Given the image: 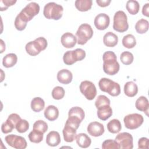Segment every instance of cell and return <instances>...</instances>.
I'll list each match as a JSON object with an SVG mask.
<instances>
[{
    "mask_svg": "<svg viewBox=\"0 0 149 149\" xmlns=\"http://www.w3.org/2000/svg\"><path fill=\"white\" fill-rule=\"evenodd\" d=\"M107 129L111 133H118L122 129V125L120 122L116 119L111 120L107 123Z\"/></svg>",
    "mask_w": 149,
    "mask_h": 149,
    "instance_id": "29",
    "label": "cell"
},
{
    "mask_svg": "<svg viewBox=\"0 0 149 149\" xmlns=\"http://www.w3.org/2000/svg\"><path fill=\"white\" fill-rule=\"evenodd\" d=\"M17 61V56L14 53L6 54L2 59V65L6 68L13 67L16 65Z\"/></svg>",
    "mask_w": 149,
    "mask_h": 149,
    "instance_id": "25",
    "label": "cell"
},
{
    "mask_svg": "<svg viewBox=\"0 0 149 149\" xmlns=\"http://www.w3.org/2000/svg\"><path fill=\"white\" fill-rule=\"evenodd\" d=\"M44 107L45 102L40 97H35L31 101V108L34 112H40L44 108Z\"/></svg>",
    "mask_w": 149,
    "mask_h": 149,
    "instance_id": "28",
    "label": "cell"
},
{
    "mask_svg": "<svg viewBox=\"0 0 149 149\" xmlns=\"http://www.w3.org/2000/svg\"><path fill=\"white\" fill-rule=\"evenodd\" d=\"M120 59L123 64L129 65L133 62L134 56L130 52L124 51L121 53L120 56Z\"/></svg>",
    "mask_w": 149,
    "mask_h": 149,
    "instance_id": "34",
    "label": "cell"
},
{
    "mask_svg": "<svg viewBox=\"0 0 149 149\" xmlns=\"http://www.w3.org/2000/svg\"><path fill=\"white\" fill-rule=\"evenodd\" d=\"M61 42L65 48H70L74 47L77 42V39L72 33L66 32L61 36Z\"/></svg>",
    "mask_w": 149,
    "mask_h": 149,
    "instance_id": "15",
    "label": "cell"
},
{
    "mask_svg": "<svg viewBox=\"0 0 149 149\" xmlns=\"http://www.w3.org/2000/svg\"><path fill=\"white\" fill-rule=\"evenodd\" d=\"M61 143V136L59 133L56 131L50 132L47 136L46 143L49 146L55 147Z\"/></svg>",
    "mask_w": 149,
    "mask_h": 149,
    "instance_id": "20",
    "label": "cell"
},
{
    "mask_svg": "<svg viewBox=\"0 0 149 149\" xmlns=\"http://www.w3.org/2000/svg\"><path fill=\"white\" fill-rule=\"evenodd\" d=\"M72 79L73 74L72 72L66 69H63L57 73V80L61 84H69L72 81Z\"/></svg>",
    "mask_w": 149,
    "mask_h": 149,
    "instance_id": "16",
    "label": "cell"
},
{
    "mask_svg": "<svg viewBox=\"0 0 149 149\" xmlns=\"http://www.w3.org/2000/svg\"><path fill=\"white\" fill-rule=\"evenodd\" d=\"M44 114L46 119L50 121H54L59 116V110L55 106L51 105L45 108Z\"/></svg>",
    "mask_w": 149,
    "mask_h": 149,
    "instance_id": "22",
    "label": "cell"
},
{
    "mask_svg": "<svg viewBox=\"0 0 149 149\" xmlns=\"http://www.w3.org/2000/svg\"><path fill=\"white\" fill-rule=\"evenodd\" d=\"M76 36L77 37V44L79 45H84L88 40L92 38L93 36V30L90 24L84 23L79 27L76 33Z\"/></svg>",
    "mask_w": 149,
    "mask_h": 149,
    "instance_id": "7",
    "label": "cell"
},
{
    "mask_svg": "<svg viewBox=\"0 0 149 149\" xmlns=\"http://www.w3.org/2000/svg\"><path fill=\"white\" fill-rule=\"evenodd\" d=\"M109 17L105 13H100L97 15L94 21L95 27L100 30H105L109 26Z\"/></svg>",
    "mask_w": 149,
    "mask_h": 149,
    "instance_id": "13",
    "label": "cell"
},
{
    "mask_svg": "<svg viewBox=\"0 0 149 149\" xmlns=\"http://www.w3.org/2000/svg\"><path fill=\"white\" fill-rule=\"evenodd\" d=\"M111 0H96V3L101 7H106L111 3Z\"/></svg>",
    "mask_w": 149,
    "mask_h": 149,
    "instance_id": "44",
    "label": "cell"
},
{
    "mask_svg": "<svg viewBox=\"0 0 149 149\" xmlns=\"http://www.w3.org/2000/svg\"><path fill=\"white\" fill-rule=\"evenodd\" d=\"M98 86L102 91L107 93L112 97L118 96L120 93V85L109 79L105 77L101 79Z\"/></svg>",
    "mask_w": 149,
    "mask_h": 149,
    "instance_id": "4",
    "label": "cell"
},
{
    "mask_svg": "<svg viewBox=\"0 0 149 149\" xmlns=\"http://www.w3.org/2000/svg\"><path fill=\"white\" fill-rule=\"evenodd\" d=\"M65 91L64 88L61 86L54 87L52 91V97L55 100H61L65 96Z\"/></svg>",
    "mask_w": 149,
    "mask_h": 149,
    "instance_id": "35",
    "label": "cell"
},
{
    "mask_svg": "<svg viewBox=\"0 0 149 149\" xmlns=\"http://www.w3.org/2000/svg\"><path fill=\"white\" fill-rule=\"evenodd\" d=\"M44 137V133L33 129L29 134V139L30 141L34 143H40Z\"/></svg>",
    "mask_w": 149,
    "mask_h": 149,
    "instance_id": "33",
    "label": "cell"
},
{
    "mask_svg": "<svg viewBox=\"0 0 149 149\" xmlns=\"http://www.w3.org/2000/svg\"><path fill=\"white\" fill-rule=\"evenodd\" d=\"M142 13L143 15L148 17L149 16V3H146L142 9Z\"/></svg>",
    "mask_w": 149,
    "mask_h": 149,
    "instance_id": "45",
    "label": "cell"
},
{
    "mask_svg": "<svg viewBox=\"0 0 149 149\" xmlns=\"http://www.w3.org/2000/svg\"><path fill=\"white\" fill-rule=\"evenodd\" d=\"M75 139L76 141V143L81 148H88L91 143V139L86 133H81L76 134Z\"/></svg>",
    "mask_w": 149,
    "mask_h": 149,
    "instance_id": "19",
    "label": "cell"
},
{
    "mask_svg": "<svg viewBox=\"0 0 149 149\" xmlns=\"http://www.w3.org/2000/svg\"><path fill=\"white\" fill-rule=\"evenodd\" d=\"M15 128V127H14V126L7 120H6V122H3L1 126L2 132L4 134H7L12 132L13 129Z\"/></svg>",
    "mask_w": 149,
    "mask_h": 149,
    "instance_id": "40",
    "label": "cell"
},
{
    "mask_svg": "<svg viewBox=\"0 0 149 149\" xmlns=\"http://www.w3.org/2000/svg\"><path fill=\"white\" fill-rule=\"evenodd\" d=\"M118 42V36L112 32H107L103 37V42L108 47H113L117 45Z\"/></svg>",
    "mask_w": 149,
    "mask_h": 149,
    "instance_id": "21",
    "label": "cell"
},
{
    "mask_svg": "<svg viewBox=\"0 0 149 149\" xmlns=\"http://www.w3.org/2000/svg\"><path fill=\"white\" fill-rule=\"evenodd\" d=\"M21 119L20 116L17 113H11L8 116L7 120H8L10 123H11L15 127H16V125L17 122Z\"/></svg>",
    "mask_w": 149,
    "mask_h": 149,
    "instance_id": "42",
    "label": "cell"
},
{
    "mask_svg": "<svg viewBox=\"0 0 149 149\" xmlns=\"http://www.w3.org/2000/svg\"><path fill=\"white\" fill-rule=\"evenodd\" d=\"M68 116L78 119L82 122L85 117V113L81 108L79 107H74L69 109Z\"/></svg>",
    "mask_w": 149,
    "mask_h": 149,
    "instance_id": "26",
    "label": "cell"
},
{
    "mask_svg": "<svg viewBox=\"0 0 149 149\" xmlns=\"http://www.w3.org/2000/svg\"><path fill=\"white\" fill-rule=\"evenodd\" d=\"M102 148L103 149H108V148H115L119 149V146L117 142L114 140L108 139L105 140L102 144Z\"/></svg>",
    "mask_w": 149,
    "mask_h": 149,
    "instance_id": "39",
    "label": "cell"
},
{
    "mask_svg": "<svg viewBox=\"0 0 149 149\" xmlns=\"http://www.w3.org/2000/svg\"><path fill=\"white\" fill-rule=\"evenodd\" d=\"M92 0H77L75 1V7L81 12H86L91 8Z\"/></svg>",
    "mask_w": 149,
    "mask_h": 149,
    "instance_id": "27",
    "label": "cell"
},
{
    "mask_svg": "<svg viewBox=\"0 0 149 149\" xmlns=\"http://www.w3.org/2000/svg\"><path fill=\"white\" fill-rule=\"evenodd\" d=\"M125 126L127 129L134 130L139 127L144 122L143 116L139 113H131L125 116L123 119Z\"/></svg>",
    "mask_w": 149,
    "mask_h": 149,
    "instance_id": "9",
    "label": "cell"
},
{
    "mask_svg": "<svg viewBox=\"0 0 149 149\" xmlns=\"http://www.w3.org/2000/svg\"><path fill=\"white\" fill-rule=\"evenodd\" d=\"M139 148H148L149 147V140L147 137H141L139 139L138 141Z\"/></svg>",
    "mask_w": 149,
    "mask_h": 149,
    "instance_id": "43",
    "label": "cell"
},
{
    "mask_svg": "<svg viewBox=\"0 0 149 149\" xmlns=\"http://www.w3.org/2000/svg\"><path fill=\"white\" fill-rule=\"evenodd\" d=\"M40 12L39 5L34 2L27 4L17 15L15 20V28L19 31L25 29L27 23Z\"/></svg>",
    "mask_w": 149,
    "mask_h": 149,
    "instance_id": "1",
    "label": "cell"
},
{
    "mask_svg": "<svg viewBox=\"0 0 149 149\" xmlns=\"http://www.w3.org/2000/svg\"><path fill=\"white\" fill-rule=\"evenodd\" d=\"M97 115L102 120H106L112 115V109L110 105H106L97 108Z\"/></svg>",
    "mask_w": 149,
    "mask_h": 149,
    "instance_id": "18",
    "label": "cell"
},
{
    "mask_svg": "<svg viewBox=\"0 0 149 149\" xmlns=\"http://www.w3.org/2000/svg\"><path fill=\"white\" fill-rule=\"evenodd\" d=\"M138 92V87L137 84L132 81H127L124 86V93L126 95L129 97H134Z\"/></svg>",
    "mask_w": 149,
    "mask_h": 149,
    "instance_id": "23",
    "label": "cell"
},
{
    "mask_svg": "<svg viewBox=\"0 0 149 149\" xmlns=\"http://www.w3.org/2000/svg\"><path fill=\"white\" fill-rule=\"evenodd\" d=\"M122 42L123 45L129 49L134 48L136 45V40L134 36L130 34L125 36L122 38Z\"/></svg>",
    "mask_w": 149,
    "mask_h": 149,
    "instance_id": "31",
    "label": "cell"
},
{
    "mask_svg": "<svg viewBox=\"0 0 149 149\" xmlns=\"http://www.w3.org/2000/svg\"><path fill=\"white\" fill-rule=\"evenodd\" d=\"M136 108L140 111L144 112L148 115L149 102L147 98L144 96H140L139 97L135 103Z\"/></svg>",
    "mask_w": 149,
    "mask_h": 149,
    "instance_id": "24",
    "label": "cell"
},
{
    "mask_svg": "<svg viewBox=\"0 0 149 149\" xmlns=\"http://www.w3.org/2000/svg\"><path fill=\"white\" fill-rule=\"evenodd\" d=\"M5 140L9 146L16 149H24L27 146L25 139L20 136L9 134L5 137Z\"/></svg>",
    "mask_w": 149,
    "mask_h": 149,
    "instance_id": "11",
    "label": "cell"
},
{
    "mask_svg": "<svg viewBox=\"0 0 149 149\" xmlns=\"http://www.w3.org/2000/svg\"><path fill=\"white\" fill-rule=\"evenodd\" d=\"M133 137L127 132L119 133L115 137V141L121 149H132L133 147Z\"/></svg>",
    "mask_w": 149,
    "mask_h": 149,
    "instance_id": "12",
    "label": "cell"
},
{
    "mask_svg": "<svg viewBox=\"0 0 149 149\" xmlns=\"http://www.w3.org/2000/svg\"><path fill=\"white\" fill-rule=\"evenodd\" d=\"M1 53H2L4 50H5V44L3 43L2 40H1Z\"/></svg>",
    "mask_w": 149,
    "mask_h": 149,
    "instance_id": "46",
    "label": "cell"
},
{
    "mask_svg": "<svg viewBox=\"0 0 149 149\" xmlns=\"http://www.w3.org/2000/svg\"><path fill=\"white\" fill-rule=\"evenodd\" d=\"M48 45L47 40L42 37H38L34 41L26 44L25 49L27 53L31 56H36L41 51L45 49Z\"/></svg>",
    "mask_w": 149,
    "mask_h": 149,
    "instance_id": "3",
    "label": "cell"
},
{
    "mask_svg": "<svg viewBox=\"0 0 149 149\" xmlns=\"http://www.w3.org/2000/svg\"><path fill=\"white\" fill-rule=\"evenodd\" d=\"M33 129L44 133L48 130V125L42 120H38L33 124Z\"/></svg>",
    "mask_w": 149,
    "mask_h": 149,
    "instance_id": "38",
    "label": "cell"
},
{
    "mask_svg": "<svg viewBox=\"0 0 149 149\" xmlns=\"http://www.w3.org/2000/svg\"><path fill=\"white\" fill-rule=\"evenodd\" d=\"M64 140L68 143H71L74 141L76 135V129L73 127L65 124L62 130Z\"/></svg>",
    "mask_w": 149,
    "mask_h": 149,
    "instance_id": "17",
    "label": "cell"
},
{
    "mask_svg": "<svg viewBox=\"0 0 149 149\" xmlns=\"http://www.w3.org/2000/svg\"><path fill=\"white\" fill-rule=\"evenodd\" d=\"M110 100L104 95H100L98 96L96 101H95V106L97 108L100 107L108 105H110Z\"/></svg>",
    "mask_w": 149,
    "mask_h": 149,
    "instance_id": "37",
    "label": "cell"
},
{
    "mask_svg": "<svg viewBox=\"0 0 149 149\" xmlns=\"http://www.w3.org/2000/svg\"><path fill=\"white\" fill-rule=\"evenodd\" d=\"M126 8L128 12L131 15H136L140 9V5L137 1L129 0L127 1Z\"/></svg>",
    "mask_w": 149,
    "mask_h": 149,
    "instance_id": "32",
    "label": "cell"
},
{
    "mask_svg": "<svg viewBox=\"0 0 149 149\" xmlns=\"http://www.w3.org/2000/svg\"><path fill=\"white\" fill-rule=\"evenodd\" d=\"M128 28L127 15L122 10L117 11L113 16V29L116 31L123 33L127 31Z\"/></svg>",
    "mask_w": 149,
    "mask_h": 149,
    "instance_id": "6",
    "label": "cell"
},
{
    "mask_svg": "<svg viewBox=\"0 0 149 149\" xmlns=\"http://www.w3.org/2000/svg\"><path fill=\"white\" fill-rule=\"evenodd\" d=\"M86 57V52L81 48L66 51L63 56V62L67 65H72L77 61H80Z\"/></svg>",
    "mask_w": 149,
    "mask_h": 149,
    "instance_id": "8",
    "label": "cell"
},
{
    "mask_svg": "<svg viewBox=\"0 0 149 149\" xmlns=\"http://www.w3.org/2000/svg\"><path fill=\"white\" fill-rule=\"evenodd\" d=\"M148 22L144 19H141L139 20L135 24V29L139 34H144L148 30Z\"/></svg>",
    "mask_w": 149,
    "mask_h": 149,
    "instance_id": "30",
    "label": "cell"
},
{
    "mask_svg": "<svg viewBox=\"0 0 149 149\" xmlns=\"http://www.w3.org/2000/svg\"><path fill=\"white\" fill-rule=\"evenodd\" d=\"M16 2V0H1V11H3L6 10L9 6H12Z\"/></svg>",
    "mask_w": 149,
    "mask_h": 149,
    "instance_id": "41",
    "label": "cell"
},
{
    "mask_svg": "<svg viewBox=\"0 0 149 149\" xmlns=\"http://www.w3.org/2000/svg\"><path fill=\"white\" fill-rule=\"evenodd\" d=\"M79 88L81 93L88 100H93L97 95L96 87L90 81L84 80L81 82Z\"/></svg>",
    "mask_w": 149,
    "mask_h": 149,
    "instance_id": "10",
    "label": "cell"
},
{
    "mask_svg": "<svg viewBox=\"0 0 149 149\" xmlns=\"http://www.w3.org/2000/svg\"><path fill=\"white\" fill-rule=\"evenodd\" d=\"M87 130L88 134L94 137L101 136L105 131L104 125L98 122H92L90 123L87 126Z\"/></svg>",
    "mask_w": 149,
    "mask_h": 149,
    "instance_id": "14",
    "label": "cell"
},
{
    "mask_svg": "<svg viewBox=\"0 0 149 149\" xmlns=\"http://www.w3.org/2000/svg\"><path fill=\"white\" fill-rule=\"evenodd\" d=\"M15 128L19 133H23L27 132L29 129V123L26 120L21 119L16 124Z\"/></svg>",
    "mask_w": 149,
    "mask_h": 149,
    "instance_id": "36",
    "label": "cell"
},
{
    "mask_svg": "<svg viewBox=\"0 0 149 149\" xmlns=\"http://www.w3.org/2000/svg\"><path fill=\"white\" fill-rule=\"evenodd\" d=\"M63 12V8L62 5L52 2L44 6L43 14L45 17L48 19L58 20L62 17Z\"/></svg>",
    "mask_w": 149,
    "mask_h": 149,
    "instance_id": "5",
    "label": "cell"
},
{
    "mask_svg": "<svg viewBox=\"0 0 149 149\" xmlns=\"http://www.w3.org/2000/svg\"><path fill=\"white\" fill-rule=\"evenodd\" d=\"M103 70L108 75L116 74L119 70L120 65L117 61V57L112 51H107L102 55Z\"/></svg>",
    "mask_w": 149,
    "mask_h": 149,
    "instance_id": "2",
    "label": "cell"
}]
</instances>
